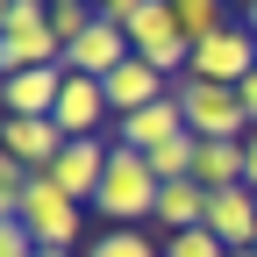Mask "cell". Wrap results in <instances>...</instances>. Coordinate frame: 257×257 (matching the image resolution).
<instances>
[{
	"instance_id": "6da1fadb",
	"label": "cell",
	"mask_w": 257,
	"mask_h": 257,
	"mask_svg": "<svg viewBox=\"0 0 257 257\" xmlns=\"http://www.w3.org/2000/svg\"><path fill=\"white\" fill-rule=\"evenodd\" d=\"M157 200H165V179L150 172V157L114 143V157H107V179H100V193H93V207H100L114 229H136L143 214L157 221Z\"/></svg>"
},
{
	"instance_id": "7a4b0ae2",
	"label": "cell",
	"mask_w": 257,
	"mask_h": 257,
	"mask_svg": "<svg viewBox=\"0 0 257 257\" xmlns=\"http://www.w3.org/2000/svg\"><path fill=\"white\" fill-rule=\"evenodd\" d=\"M179 114H186V136L200 143H243L250 136V114H243V93L236 86H214V79H179Z\"/></svg>"
},
{
	"instance_id": "3957f363",
	"label": "cell",
	"mask_w": 257,
	"mask_h": 257,
	"mask_svg": "<svg viewBox=\"0 0 257 257\" xmlns=\"http://www.w3.org/2000/svg\"><path fill=\"white\" fill-rule=\"evenodd\" d=\"M121 29H128V50H136L143 64H157L172 86H179V72H193V36L179 29V8H172V0H143Z\"/></svg>"
},
{
	"instance_id": "277c9868",
	"label": "cell",
	"mask_w": 257,
	"mask_h": 257,
	"mask_svg": "<svg viewBox=\"0 0 257 257\" xmlns=\"http://www.w3.org/2000/svg\"><path fill=\"white\" fill-rule=\"evenodd\" d=\"M15 221L36 236V250H79L86 207L72 200V193H57L50 172H36V179H29V193H22V207H15Z\"/></svg>"
},
{
	"instance_id": "5b68a950",
	"label": "cell",
	"mask_w": 257,
	"mask_h": 257,
	"mask_svg": "<svg viewBox=\"0 0 257 257\" xmlns=\"http://www.w3.org/2000/svg\"><path fill=\"white\" fill-rule=\"evenodd\" d=\"M257 72V36L243 22H229V29H214L207 43H193V72L186 79H214V86H243Z\"/></svg>"
},
{
	"instance_id": "8992f818",
	"label": "cell",
	"mask_w": 257,
	"mask_h": 257,
	"mask_svg": "<svg viewBox=\"0 0 257 257\" xmlns=\"http://www.w3.org/2000/svg\"><path fill=\"white\" fill-rule=\"evenodd\" d=\"M107 157H114V143H100V136H72V143H64V157L50 165L57 193H72L79 207H93V193H100V179H107Z\"/></svg>"
},
{
	"instance_id": "52a82bcc",
	"label": "cell",
	"mask_w": 257,
	"mask_h": 257,
	"mask_svg": "<svg viewBox=\"0 0 257 257\" xmlns=\"http://www.w3.org/2000/svg\"><path fill=\"white\" fill-rule=\"evenodd\" d=\"M128 57H136V50H128V29L100 15V22H93L72 50H64V72H72V79H107L114 64H128Z\"/></svg>"
},
{
	"instance_id": "ba28073f",
	"label": "cell",
	"mask_w": 257,
	"mask_h": 257,
	"mask_svg": "<svg viewBox=\"0 0 257 257\" xmlns=\"http://www.w3.org/2000/svg\"><path fill=\"white\" fill-rule=\"evenodd\" d=\"M100 86H107V107H114V121H121V114H136V107H157V100H172V79L157 72V64H143V57L114 64V72H107Z\"/></svg>"
},
{
	"instance_id": "9c48e42d",
	"label": "cell",
	"mask_w": 257,
	"mask_h": 257,
	"mask_svg": "<svg viewBox=\"0 0 257 257\" xmlns=\"http://www.w3.org/2000/svg\"><path fill=\"white\" fill-rule=\"evenodd\" d=\"M114 107H107V86L100 79H72V72H64V93H57V128H64V136H100V121H107Z\"/></svg>"
},
{
	"instance_id": "30bf717a",
	"label": "cell",
	"mask_w": 257,
	"mask_h": 257,
	"mask_svg": "<svg viewBox=\"0 0 257 257\" xmlns=\"http://www.w3.org/2000/svg\"><path fill=\"white\" fill-rule=\"evenodd\" d=\"M64 128L57 121H36V114H8V157L15 165H29V172H50L57 157H64Z\"/></svg>"
},
{
	"instance_id": "8fae6325",
	"label": "cell",
	"mask_w": 257,
	"mask_h": 257,
	"mask_svg": "<svg viewBox=\"0 0 257 257\" xmlns=\"http://www.w3.org/2000/svg\"><path fill=\"white\" fill-rule=\"evenodd\" d=\"M207 229L229 243V250H257V193L250 186H221L207 200Z\"/></svg>"
},
{
	"instance_id": "7c38bea8",
	"label": "cell",
	"mask_w": 257,
	"mask_h": 257,
	"mask_svg": "<svg viewBox=\"0 0 257 257\" xmlns=\"http://www.w3.org/2000/svg\"><path fill=\"white\" fill-rule=\"evenodd\" d=\"M57 93H64V64H43V72H8V79H0L8 114H36V121H50V114H57Z\"/></svg>"
},
{
	"instance_id": "4fadbf2b",
	"label": "cell",
	"mask_w": 257,
	"mask_h": 257,
	"mask_svg": "<svg viewBox=\"0 0 257 257\" xmlns=\"http://www.w3.org/2000/svg\"><path fill=\"white\" fill-rule=\"evenodd\" d=\"M172 136H186V114H179V93L172 100H157V107H136V114H121V150H165Z\"/></svg>"
},
{
	"instance_id": "5bb4252c",
	"label": "cell",
	"mask_w": 257,
	"mask_h": 257,
	"mask_svg": "<svg viewBox=\"0 0 257 257\" xmlns=\"http://www.w3.org/2000/svg\"><path fill=\"white\" fill-rule=\"evenodd\" d=\"M207 200H214V193H207L200 179H179V186H165V200H157V221H165L172 236L207 229Z\"/></svg>"
},
{
	"instance_id": "9a60e30c",
	"label": "cell",
	"mask_w": 257,
	"mask_h": 257,
	"mask_svg": "<svg viewBox=\"0 0 257 257\" xmlns=\"http://www.w3.org/2000/svg\"><path fill=\"white\" fill-rule=\"evenodd\" d=\"M193 179H200L207 193L243 186V143H200V157H193Z\"/></svg>"
},
{
	"instance_id": "2e32d148",
	"label": "cell",
	"mask_w": 257,
	"mask_h": 257,
	"mask_svg": "<svg viewBox=\"0 0 257 257\" xmlns=\"http://www.w3.org/2000/svg\"><path fill=\"white\" fill-rule=\"evenodd\" d=\"M193 157H200V136H172L165 150H150V172L165 186H179V179H193Z\"/></svg>"
},
{
	"instance_id": "e0dca14e",
	"label": "cell",
	"mask_w": 257,
	"mask_h": 257,
	"mask_svg": "<svg viewBox=\"0 0 257 257\" xmlns=\"http://www.w3.org/2000/svg\"><path fill=\"white\" fill-rule=\"evenodd\" d=\"M172 8H179V29H186L193 43H207L214 29H229V15H221V0H172Z\"/></svg>"
},
{
	"instance_id": "ac0fdd59",
	"label": "cell",
	"mask_w": 257,
	"mask_h": 257,
	"mask_svg": "<svg viewBox=\"0 0 257 257\" xmlns=\"http://www.w3.org/2000/svg\"><path fill=\"white\" fill-rule=\"evenodd\" d=\"M93 22H100V8H93V0H64V8H50V29H57V43H64V50H72Z\"/></svg>"
},
{
	"instance_id": "d6986e66",
	"label": "cell",
	"mask_w": 257,
	"mask_h": 257,
	"mask_svg": "<svg viewBox=\"0 0 257 257\" xmlns=\"http://www.w3.org/2000/svg\"><path fill=\"white\" fill-rule=\"evenodd\" d=\"M86 257H165V243H150V236H136V229H107Z\"/></svg>"
},
{
	"instance_id": "ffe728a7",
	"label": "cell",
	"mask_w": 257,
	"mask_h": 257,
	"mask_svg": "<svg viewBox=\"0 0 257 257\" xmlns=\"http://www.w3.org/2000/svg\"><path fill=\"white\" fill-rule=\"evenodd\" d=\"M165 257H229L214 229H186V236H165Z\"/></svg>"
},
{
	"instance_id": "44dd1931",
	"label": "cell",
	"mask_w": 257,
	"mask_h": 257,
	"mask_svg": "<svg viewBox=\"0 0 257 257\" xmlns=\"http://www.w3.org/2000/svg\"><path fill=\"white\" fill-rule=\"evenodd\" d=\"M15 29H50V8L43 0H0V36H15Z\"/></svg>"
},
{
	"instance_id": "7402d4cb",
	"label": "cell",
	"mask_w": 257,
	"mask_h": 257,
	"mask_svg": "<svg viewBox=\"0 0 257 257\" xmlns=\"http://www.w3.org/2000/svg\"><path fill=\"white\" fill-rule=\"evenodd\" d=\"M0 257H43V250H36V236L22 221H0Z\"/></svg>"
},
{
	"instance_id": "603a6c76",
	"label": "cell",
	"mask_w": 257,
	"mask_h": 257,
	"mask_svg": "<svg viewBox=\"0 0 257 257\" xmlns=\"http://www.w3.org/2000/svg\"><path fill=\"white\" fill-rule=\"evenodd\" d=\"M243 186L257 193V128H250V136H243Z\"/></svg>"
},
{
	"instance_id": "cb8c5ba5",
	"label": "cell",
	"mask_w": 257,
	"mask_h": 257,
	"mask_svg": "<svg viewBox=\"0 0 257 257\" xmlns=\"http://www.w3.org/2000/svg\"><path fill=\"white\" fill-rule=\"evenodd\" d=\"M93 8H100L107 22H128V15H136V8H143V0H93Z\"/></svg>"
},
{
	"instance_id": "d4e9b609",
	"label": "cell",
	"mask_w": 257,
	"mask_h": 257,
	"mask_svg": "<svg viewBox=\"0 0 257 257\" xmlns=\"http://www.w3.org/2000/svg\"><path fill=\"white\" fill-rule=\"evenodd\" d=\"M236 93H243V114H250V128H257V72H250V79H243Z\"/></svg>"
},
{
	"instance_id": "484cf974",
	"label": "cell",
	"mask_w": 257,
	"mask_h": 257,
	"mask_svg": "<svg viewBox=\"0 0 257 257\" xmlns=\"http://www.w3.org/2000/svg\"><path fill=\"white\" fill-rule=\"evenodd\" d=\"M243 29H250V36H257V0H250V8H243Z\"/></svg>"
},
{
	"instance_id": "4316f807",
	"label": "cell",
	"mask_w": 257,
	"mask_h": 257,
	"mask_svg": "<svg viewBox=\"0 0 257 257\" xmlns=\"http://www.w3.org/2000/svg\"><path fill=\"white\" fill-rule=\"evenodd\" d=\"M43 257H72V250H43Z\"/></svg>"
},
{
	"instance_id": "83f0119b",
	"label": "cell",
	"mask_w": 257,
	"mask_h": 257,
	"mask_svg": "<svg viewBox=\"0 0 257 257\" xmlns=\"http://www.w3.org/2000/svg\"><path fill=\"white\" fill-rule=\"evenodd\" d=\"M229 257H257V250H229Z\"/></svg>"
},
{
	"instance_id": "f1b7e54d",
	"label": "cell",
	"mask_w": 257,
	"mask_h": 257,
	"mask_svg": "<svg viewBox=\"0 0 257 257\" xmlns=\"http://www.w3.org/2000/svg\"><path fill=\"white\" fill-rule=\"evenodd\" d=\"M43 8H64V0H43Z\"/></svg>"
}]
</instances>
